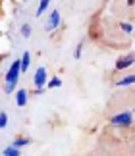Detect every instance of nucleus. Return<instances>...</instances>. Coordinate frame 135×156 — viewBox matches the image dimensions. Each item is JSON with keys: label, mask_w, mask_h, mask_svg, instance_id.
<instances>
[{"label": "nucleus", "mask_w": 135, "mask_h": 156, "mask_svg": "<svg viewBox=\"0 0 135 156\" xmlns=\"http://www.w3.org/2000/svg\"><path fill=\"white\" fill-rule=\"evenodd\" d=\"M20 73H21V69H20V60H14V62L10 64V68L8 71H6V75H4V81H6V85H4V91L12 94L16 91V85H17V81H20Z\"/></svg>", "instance_id": "f257e3e1"}, {"label": "nucleus", "mask_w": 135, "mask_h": 156, "mask_svg": "<svg viewBox=\"0 0 135 156\" xmlns=\"http://www.w3.org/2000/svg\"><path fill=\"white\" fill-rule=\"evenodd\" d=\"M46 81H48V73H46V68L45 66H39L35 71V77H33V85H35V94H42L46 89Z\"/></svg>", "instance_id": "f03ea898"}, {"label": "nucleus", "mask_w": 135, "mask_h": 156, "mask_svg": "<svg viewBox=\"0 0 135 156\" xmlns=\"http://www.w3.org/2000/svg\"><path fill=\"white\" fill-rule=\"evenodd\" d=\"M110 125H114V127H131L133 125V114L130 110L114 114V116L110 118Z\"/></svg>", "instance_id": "7ed1b4c3"}, {"label": "nucleus", "mask_w": 135, "mask_h": 156, "mask_svg": "<svg viewBox=\"0 0 135 156\" xmlns=\"http://www.w3.org/2000/svg\"><path fill=\"white\" fill-rule=\"evenodd\" d=\"M135 64V52H127L124 54V56H120L118 60H116V71H124L127 68H131V66Z\"/></svg>", "instance_id": "20e7f679"}, {"label": "nucleus", "mask_w": 135, "mask_h": 156, "mask_svg": "<svg viewBox=\"0 0 135 156\" xmlns=\"http://www.w3.org/2000/svg\"><path fill=\"white\" fill-rule=\"evenodd\" d=\"M60 23H62V16H60V12L58 10H52L50 16H48V21H46L45 29H46V31H54V29L60 27Z\"/></svg>", "instance_id": "39448f33"}, {"label": "nucleus", "mask_w": 135, "mask_h": 156, "mask_svg": "<svg viewBox=\"0 0 135 156\" xmlns=\"http://www.w3.org/2000/svg\"><path fill=\"white\" fill-rule=\"evenodd\" d=\"M27 100H29V93L25 91V89H17L16 91V104L20 108H23L27 104Z\"/></svg>", "instance_id": "423d86ee"}, {"label": "nucleus", "mask_w": 135, "mask_h": 156, "mask_svg": "<svg viewBox=\"0 0 135 156\" xmlns=\"http://www.w3.org/2000/svg\"><path fill=\"white\" fill-rule=\"evenodd\" d=\"M29 66H31V54L25 50V52L21 54V58H20V69H21V71H27Z\"/></svg>", "instance_id": "0eeeda50"}, {"label": "nucleus", "mask_w": 135, "mask_h": 156, "mask_svg": "<svg viewBox=\"0 0 135 156\" xmlns=\"http://www.w3.org/2000/svg\"><path fill=\"white\" fill-rule=\"evenodd\" d=\"M130 85H135V73L126 75V77H122V79L116 81V87H130Z\"/></svg>", "instance_id": "6e6552de"}, {"label": "nucleus", "mask_w": 135, "mask_h": 156, "mask_svg": "<svg viewBox=\"0 0 135 156\" xmlns=\"http://www.w3.org/2000/svg\"><path fill=\"white\" fill-rule=\"evenodd\" d=\"M29 143H31V139H29V137H16V139L12 141V147H16V148H23V147H27Z\"/></svg>", "instance_id": "1a4fd4ad"}, {"label": "nucleus", "mask_w": 135, "mask_h": 156, "mask_svg": "<svg viewBox=\"0 0 135 156\" xmlns=\"http://www.w3.org/2000/svg\"><path fill=\"white\" fill-rule=\"evenodd\" d=\"M48 6H50V0H41V2H39V6H37V12H35V14H37V17H41L42 14H45V12L48 10Z\"/></svg>", "instance_id": "9d476101"}, {"label": "nucleus", "mask_w": 135, "mask_h": 156, "mask_svg": "<svg viewBox=\"0 0 135 156\" xmlns=\"http://www.w3.org/2000/svg\"><path fill=\"white\" fill-rule=\"evenodd\" d=\"M21 152H20V148H16V147H6L4 151H2V156H20Z\"/></svg>", "instance_id": "9b49d317"}, {"label": "nucleus", "mask_w": 135, "mask_h": 156, "mask_svg": "<svg viewBox=\"0 0 135 156\" xmlns=\"http://www.w3.org/2000/svg\"><path fill=\"white\" fill-rule=\"evenodd\" d=\"M62 87V79L60 77H52L50 81H46V89H58Z\"/></svg>", "instance_id": "f8f14e48"}, {"label": "nucleus", "mask_w": 135, "mask_h": 156, "mask_svg": "<svg viewBox=\"0 0 135 156\" xmlns=\"http://www.w3.org/2000/svg\"><path fill=\"white\" fill-rule=\"evenodd\" d=\"M120 29L126 35H133V25H131V23H127V21H120Z\"/></svg>", "instance_id": "ddd939ff"}, {"label": "nucleus", "mask_w": 135, "mask_h": 156, "mask_svg": "<svg viewBox=\"0 0 135 156\" xmlns=\"http://www.w3.org/2000/svg\"><path fill=\"white\" fill-rule=\"evenodd\" d=\"M20 31H21V35H23L25 39H27V37H31V25H29V23H23Z\"/></svg>", "instance_id": "4468645a"}, {"label": "nucleus", "mask_w": 135, "mask_h": 156, "mask_svg": "<svg viewBox=\"0 0 135 156\" xmlns=\"http://www.w3.org/2000/svg\"><path fill=\"white\" fill-rule=\"evenodd\" d=\"M81 54H83V41H81V43H79L77 46H75V50H73V58L79 60V58H81Z\"/></svg>", "instance_id": "2eb2a0df"}, {"label": "nucleus", "mask_w": 135, "mask_h": 156, "mask_svg": "<svg viewBox=\"0 0 135 156\" xmlns=\"http://www.w3.org/2000/svg\"><path fill=\"white\" fill-rule=\"evenodd\" d=\"M8 125V114L6 112H0V129H4Z\"/></svg>", "instance_id": "dca6fc26"}, {"label": "nucleus", "mask_w": 135, "mask_h": 156, "mask_svg": "<svg viewBox=\"0 0 135 156\" xmlns=\"http://www.w3.org/2000/svg\"><path fill=\"white\" fill-rule=\"evenodd\" d=\"M126 4H127V6H133V4H135V0H126Z\"/></svg>", "instance_id": "f3484780"}, {"label": "nucleus", "mask_w": 135, "mask_h": 156, "mask_svg": "<svg viewBox=\"0 0 135 156\" xmlns=\"http://www.w3.org/2000/svg\"><path fill=\"white\" fill-rule=\"evenodd\" d=\"M133 151H135V141H133Z\"/></svg>", "instance_id": "a211bd4d"}]
</instances>
